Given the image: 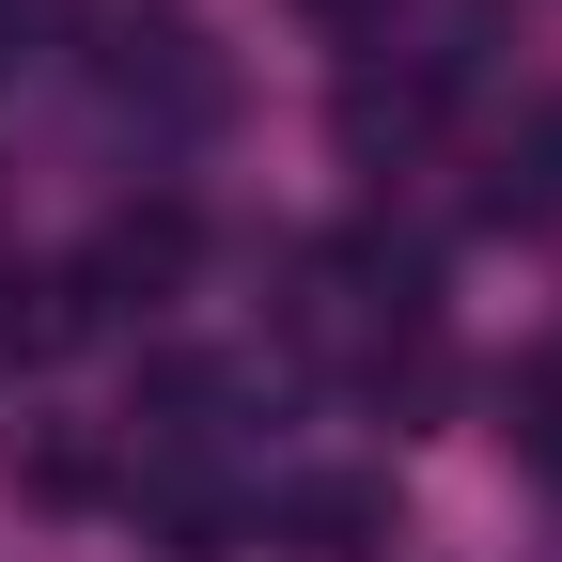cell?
<instances>
[{"instance_id":"cell-2","label":"cell","mask_w":562,"mask_h":562,"mask_svg":"<svg viewBox=\"0 0 562 562\" xmlns=\"http://www.w3.org/2000/svg\"><path fill=\"white\" fill-rule=\"evenodd\" d=\"M266 531H281V562H375L406 531V501H391V469H297L266 501Z\"/></svg>"},{"instance_id":"cell-4","label":"cell","mask_w":562,"mask_h":562,"mask_svg":"<svg viewBox=\"0 0 562 562\" xmlns=\"http://www.w3.org/2000/svg\"><path fill=\"white\" fill-rule=\"evenodd\" d=\"M63 344H79V281L0 266V360H63Z\"/></svg>"},{"instance_id":"cell-1","label":"cell","mask_w":562,"mask_h":562,"mask_svg":"<svg viewBox=\"0 0 562 562\" xmlns=\"http://www.w3.org/2000/svg\"><path fill=\"white\" fill-rule=\"evenodd\" d=\"M188 266H203V220H188L172 188H157V203H110L94 250H79V313H157Z\"/></svg>"},{"instance_id":"cell-3","label":"cell","mask_w":562,"mask_h":562,"mask_svg":"<svg viewBox=\"0 0 562 562\" xmlns=\"http://www.w3.org/2000/svg\"><path fill=\"white\" fill-rule=\"evenodd\" d=\"M110 94H125V110H172V125H203V110H220L203 16H125V32H110Z\"/></svg>"},{"instance_id":"cell-5","label":"cell","mask_w":562,"mask_h":562,"mask_svg":"<svg viewBox=\"0 0 562 562\" xmlns=\"http://www.w3.org/2000/svg\"><path fill=\"white\" fill-rule=\"evenodd\" d=\"M406 125H422V79H344V140H360V157L406 140Z\"/></svg>"}]
</instances>
